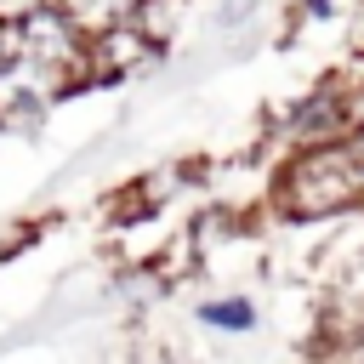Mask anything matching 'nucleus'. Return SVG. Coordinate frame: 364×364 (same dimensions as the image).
Returning <instances> with one entry per match:
<instances>
[{
	"instance_id": "nucleus-1",
	"label": "nucleus",
	"mask_w": 364,
	"mask_h": 364,
	"mask_svg": "<svg viewBox=\"0 0 364 364\" xmlns=\"http://www.w3.org/2000/svg\"><path fill=\"white\" fill-rule=\"evenodd\" d=\"M267 205L279 222H301V228L364 210V159H358L353 136L279 154V165L267 176Z\"/></svg>"
},
{
	"instance_id": "nucleus-2",
	"label": "nucleus",
	"mask_w": 364,
	"mask_h": 364,
	"mask_svg": "<svg viewBox=\"0 0 364 364\" xmlns=\"http://www.w3.org/2000/svg\"><path fill=\"white\" fill-rule=\"evenodd\" d=\"M353 125H358V91H353V80H318L301 97H290L284 108H273L267 142H273V154H290V148L353 136Z\"/></svg>"
},
{
	"instance_id": "nucleus-3",
	"label": "nucleus",
	"mask_w": 364,
	"mask_h": 364,
	"mask_svg": "<svg viewBox=\"0 0 364 364\" xmlns=\"http://www.w3.org/2000/svg\"><path fill=\"white\" fill-rule=\"evenodd\" d=\"M68 74L34 63V57H6L0 68V131H40L57 97H68Z\"/></svg>"
},
{
	"instance_id": "nucleus-4",
	"label": "nucleus",
	"mask_w": 364,
	"mask_h": 364,
	"mask_svg": "<svg viewBox=\"0 0 364 364\" xmlns=\"http://www.w3.org/2000/svg\"><path fill=\"white\" fill-rule=\"evenodd\" d=\"M159 57H165V46L148 40L131 17L125 23H108V28L85 34V85H119V80L154 68Z\"/></svg>"
},
{
	"instance_id": "nucleus-5",
	"label": "nucleus",
	"mask_w": 364,
	"mask_h": 364,
	"mask_svg": "<svg viewBox=\"0 0 364 364\" xmlns=\"http://www.w3.org/2000/svg\"><path fill=\"white\" fill-rule=\"evenodd\" d=\"M193 318H199L205 330H216V336H250V330L262 324V307H256L245 290H222V296H205V301L193 307Z\"/></svg>"
},
{
	"instance_id": "nucleus-6",
	"label": "nucleus",
	"mask_w": 364,
	"mask_h": 364,
	"mask_svg": "<svg viewBox=\"0 0 364 364\" xmlns=\"http://www.w3.org/2000/svg\"><path fill=\"white\" fill-rule=\"evenodd\" d=\"M57 6L68 11V23H74L80 34H97V28L125 23V17L136 11V0H57Z\"/></svg>"
},
{
	"instance_id": "nucleus-7",
	"label": "nucleus",
	"mask_w": 364,
	"mask_h": 364,
	"mask_svg": "<svg viewBox=\"0 0 364 364\" xmlns=\"http://www.w3.org/2000/svg\"><path fill=\"white\" fill-rule=\"evenodd\" d=\"M341 0H296V23H313V17H330Z\"/></svg>"
},
{
	"instance_id": "nucleus-8",
	"label": "nucleus",
	"mask_w": 364,
	"mask_h": 364,
	"mask_svg": "<svg viewBox=\"0 0 364 364\" xmlns=\"http://www.w3.org/2000/svg\"><path fill=\"white\" fill-rule=\"evenodd\" d=\"M34 6H46V0H0V23L11 28V23H17V17H28Z\"/></svg>"
},
{
	"instance_id": "nucleus-9",
	"label": "nucleus",
	"mask_w": 364,
	"mask_h": 364,
	"mask_svg": "<svg viewBox=\"0 0 364 364\" xmlns=\"http://www.w3.org/2000/svg\"><path fill=\"white\" fill-rule=\"evenodd\" d=\"M6 57H11V28L0 23V68H6Z\"/></svg>"
}]
</instances>
